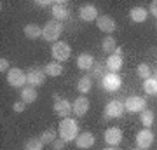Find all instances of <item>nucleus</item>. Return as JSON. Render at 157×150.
<instances>
[{"label":"nucleus","instance_id":"35","mask_svg":"<svg viewBox=\"0 0 157 150\" xmlns=\"http://www.w3.org/2000/svg\"><path fill=\"white\" fill-rule=\"evenodd\" d=\"M150 12H152V16L157 17V0H154V2L150 4Z\"/></svg>","mask_w":157,"mask_h":150},{"label":"nucleus","instance_id":"13","mask_svg":"<svg viewBox=\"0 0 157 150\" xmlns=\"http://www.w3.org/2000/svg\"><path fill=\"white\" fill-rule=\"evenodd\" d=\"M105 141H107L110 147H117L121 141H122V131L119 128H108L105 131Z\"/></svg>","mask_w":157,"mask_h":150},{"label":"nucleus","instance_id":"12","mask_svg":"<svg viewBox=\"0 0 157 150\" xmlns=\"http://www.w3.org/2000/svg\"><path fill=\"white\" fill-rule=\"evenodd\" d=\"M78 17L82 21L89 23V21H96L98 19V9H96L93 4H87V6H82L78 9Z\"/></svg>","mask_w":157,"mask_h":150},{"label":"nucleus","instance_id":"28","mask_svg":"<svg viewBox=\"0 0 157 150\" xmlns=\"http://www.w3.org/2000/svg\"><path fill=\"white\" fill-rule=\"evenodd\" d=\"M56 129H47V131H44V133H42V136H40V140H42V141H44V145H47V143H52V141H54V140L58 138L56 136Z\"/></svg>","mask_w":157,"mask_h":150},{"label":"nucleus","instance_id":"8","mask_svg":"<svg viewBox=\"0 0 157 150\" xmlns=\"http://www.w3.org/2000/svg\"><path fill=\"white\" fill-rule=\"evenodd\" d=\"M124 112H126L124 103L119 101V100H112L107 106H105V117H108V119H119Z\"/></svg>","mask_w":157,"mask_h":150},{"label":"nucleus","instance_id":"6","mask_svg":"<svg viewBox=\"0 0 157 150\" xmlns=\"http://www.w3.org/2000/svg\"><path fill=\"white\" fill-rule=\"evenodd\" d=\"M100 84L103 86V89H107V91H117V89L122 86V79H121L119 73L108 72L107 75L100 80Z\"/></svg>","mask_w":157,"mask_h":150},{"label":"nucleus","instance_id":"37","mask_svg":"<svg viewBox=\"0 0 157 150\" xmlns=\"http://www.w3.org/2000/svg\"><path fill=\"white\" fill-rule=\"evenodd\" d=\"M52 100H54V103H56V101H59V94H58V93H54V94H52Z\"/></svg>","mask_w":157,"mask_h":150},{"label":"nucleus","instance_id":"9","mask_svg":"<svg viewBox=\"0 0 157 150\" xmlns=\"http://www.w3.org/2000/svg\"><path fill=\"white\" fill-rule=\"evenodd\" d=\"M136 145H138V148H141V150L150 148L152 145H154V133L147 128L141 129L140 133L136 134Z\"/></svg>","mask_w":157,"mask_h":150},{"label":"nucleus","instance_id":"33","mask_svg":"<svg viewBox=\"0 0 157 150\" xmlns=\"http://www.w3.org/2000/svg\"><path fill=\"white\" fill-rule=\"evenodd\" d=\"M0 72H2V73L9 72V61H7L6 58H2V60H0Z\"/></svg>","mask_w":157,"mask_h":150},{"label":"nucleus","instance_id":"2","mask_svg":"<svg viewBox=\"0 0 157 150\" xmlns=\"http://www.w3.org/2000/svg\"><path fill=\"white\" fill-rule=\"evenodd\" d=\"M63 32V25L56 19H51L45 23V26L42 28V39L45 42H56L59 39V35Z\"/></svg>","mask_w":157,"mask_h":150},{"label":"nucleus","instance_id":"11","mask_svg":"<svg viewBox=\"0 0 157 150\" xmlns=\"http://www.w3.org/2000/svg\"><path fill=\"white\" fill-rule=\"evenodd\" d=\"M26 77H28V86H32V87H40V86H44V82H45V72H42L39 68L30 70V72L26 73Z\"/></svg>","mask_w":157,"mask_h":150},{"label":"nucleus","instance_id":"20","mask_svg":"<svg viewBox=\"0 0 157 150\" xmlns=\"http://www.w3.org/2000/svg\"><path fill=\"white\" fill-rule=\"evenodd\" d=\"M23 32H25V35H26V39H32V40L40 39V37H42V28H40L39 25H35V23L26 25Z\"/></svg>","mask_w":157,"mask_h":150},{"label":"nucleus","instance_id":"17","mask_svg":"<svg viewBox=\"0 0 157 150\" xmlns=\"http://www.w3.org/2000/svg\"><path fill=\"white\" fill-rule=\"evenodd\" d=\"M94 136L91 133H82V134H78L77 136V140H75V145H77V148H80V150H87V148H91L93 145H94Z\"/></svg>","mask_w":157,"mask_h":150},{"label":"nucleus","instance_id":"36","mask_svg":"<svg viewBox=\"0 0 157 150\" xmlns=\"http://www.w3.org/2000/svg\"><path fill=\"white\" fill-rule=\"evenodd\" d=\"M115 54H117V56H122V47H117V49H115Z\"/></svg>","mask_w":157,"mask_h":150},{"label":"nucleus","instance_id":"5","mask_svg":"<svg viewBox=\"0 0 157 150\" xmlns=\"http://www.w3.org/2000/svg\"><path fill=\"white\" fill-rule=\"evenodd\" d=\"M147 106V101L140 96H129L128 100L124 101V108L131 113H141V112L145 110Z\"/></svg>","mask_w":157,"mask_h":150},{"label":"nucleus","instance_id":"31","mask_svg":"<svg viewBox=\"0 0 157 150\" xmlns=\"http://www.w3.org/2000/svg\"><path fill=\"white\" fill-rule=\"evenodd\" d=\"M101 63L100 61H94V67H93V77L94 79H101Z\"/></svg>","mask_w":157,"mask_h":150},{"label":"nucleus","instance_id":"40","mask_svg":"<svg viewBox=\"0 0 157 150\" xmlns=\"http://www.w3.org/2000/svg\"><path fill=\"white\" fill-rule=\"evenodd\" d=\"M155 79H157V77H155Z\"/></svg>","mask_w":157,"mask_h":150},{"label":"nucleus","instance_id":"39","mask_svg":"<svg viewBox=\"0 0 157 150\" xmlns=\"http://www.w3.org/2000/svg\"><path fill=\"white\" fill-rule=\"evenodd\" d=\"M138 150H141V148H138Z\"/></svg>","mask_w":157,"mask_h":150},{"label":"nucleus","instance_id":"29","mask_svg":"<svg viewBox=\"0 0 157 150\" xmlns=\"http://www.w3.org/2000/svg\"><path fill=\"white\" fill-rule=\"evenodd\" d=\"M136 73H138V77L147 80V79H150V67L147 65V63H141L140 67L136 68Z\"/></svg>","mask_w":157,"mask_h":150},{"label":"nucleus","instance_id":"22","mask_svg":"<svg viewBox=\"0 0 157 150\" xmlns=\"http://www.w3.org/2000/svg\"><path fill=\"white\" fill-rule=\"evenodd\" d=\"M44 72H45V75H49V77H59V75L63 73V67H61V63L51 61V63L45 65Z\"/></svg>","mask_w":157,"mask_h":150},{"label":"nucleus","instance_id":"7","mask_svg":"<svg viewBox=\"0 0 157 150\" xmlns=\"http://www.w3.org/2000/svg\"><path fill=\"white\" fill-rule=\"evenodd\" d=\"M51 12H52V19H56V21H65L68 16H70V12H68V7H67V2H63V0H56L52 7H51Z\"/></svg>","mask_w":157,"mask_h":150},{"label":"nucleus","instance_id":"10","mask_svg":"<svg viewBox=\"0 0 157 150\" xmlns=\"http://www.w3.org/2000/svg\"><path fill=\"white\" fill-rule=\"evenodd\" d=\"M96 26L100 28L103 33H108V35H110V33H113V32H115L117 23L113 21L112 16H107V14H105V16H100L98 19H96Z\"/></svg>","mask_w":157,"mask_h":150},{"label":"nucleus","instance_id":"21","mask_svg":"<svg viewBox=\"0 0 157 150\" xmlns=\"http://www.w3.org/2000/svg\"><path fill=\"white\" fill-rule=\"evenodd\" d=\"M37 96H39V93H37V89L32 87V86H25V87L21 89V100L25 101V103H33V101L37 100Z\"/></svg>","mask_w":157,"mask_h":150},{"label":"nucleus","instance_id":"25","mask_svg":"<svg viewBox=\"0 0 157 150\" xmlns=\"http://www.w3.org/2000/svg\"><path fill=\"white\" fill-rule=\"evenodd\" d=\"M143 89H145L147 94L155 96L157 94V79L150 77V79H147V80H143Z\"/></svg>","mask_w":157,"mask_h":150},{"label":"nucleus","instance_id":"32","mask_svg":"<svg viewBox=\"0 0 157 150\" xmlns=\"http://www.w3.org/2000/svg\"><path fill=\"white\" fill-rule=\"evenodd\" d=\"M25 108H26V103L25 101H16L14 105H12V110L14 112H17V113H21V112H25Z\"/></svg>","mask_w":157,"mask_h":150},{"label":"nucleus","instance_id":"14","mask_svg":"<svg viewBox=\"0 0 157 150\" xmlns=\"http://www.w3.org/2000/svg\"><path fill=\"white\" fill-rule=\"evenodd\" d=\"M73 113L77 117H84L89 110V100L86 98V96H78L77 100L73 101Z\"/></svg>","mask_w":157,"mask_h":150},{"label":"nucleus","instance_id":"27","mask_svg":"<svg viewBox=\"0 0 157 150\" xmlns=\"http://www.w3.org/2000/svg\"><path fill=\"white\" fill-rule=\"evenodd\" d=\"M25 150H44V141L40 138H30L25 143Z\"/></svg>","mask_w":157,"mask_h":150},{"label":"nucleus","instance_id":"24","mask_svg":"<svg viewBox=\"0 0 157 150\" xmlns=\"http://www.w3.org/2000/svg\"><path fill=\"white\" fill-rule=\"evenodd\" d=\"M140 122L143 124V128L150 129L152 124H154V112L152 110H143L140 113Z\"/></svg>","mask_w":157,"mask_h":150},{"label":"nucleus","instance_id":"15","mask_svg":"<svg viewBox=\"0 0 157 150\" xmlns=\"http://www.w3.org/2000/svg\"><path fill=\"white\" fill-rule=\"evenodd\" d=\"M72 110H73V106H72V103H70L68 100H59V101L54 103V113H56L58 117L67 119V117L72 113Z\"/></svg>","mask_w":157,"mask_h":150},{"label":"nucleus","instance_id":"18","mask_svg":"<svg viewBox=\"0 0 157 150\" xmlns=\"http://www.w3.org/2000/svg\"><path fill=\"white\" fill-rule=\"evenodd\" d=\"M129 17H131V21H135V23H143L148 17V11L145 7H133L129 11Z\"/></svg>","mask_w":157,"mask_h":150},{"label":"nucleus","instance_id":"30","mask_svg":"<svg viewBox=\"0 0 157 150\" xmlns=\"http://www.w3.org/2000/svg\"><path fill=\"white\" fill-rule=\"evenodd\" d=\"M65 145H67V141L61 138H56L52 143H51V147H52V150H63L65 148Z\"/></svg>","mask_w":157,"mask_h":150},{"label":"nucleus","instance_id":"4","mask_svg":"<svg viewBox=\"0 0 157 150\" xmlns=\"http://www.w3.org/2000/svg\"><path fill=\"white\" fill-rule=\"evenodd\" d=\"M7 82L9 86L12 87H25V84H28V77H26V73L19 70V68H11L9 72H7Z\"/></svg>","mask_w":157,"mask_h":150},{"label":"nucleus","instance_id":"3","mask_svg":"<svg viewBox=\"0 0 157 150\" xmlns=\"http://www.w3.org/2000/svg\"><path fill=\"white\" fill-rule=\"evenodd\" d=\"M70 52H72L70 45L67 42H61V40L59 42H54L52 44V49H51V54L54 58V61H58V63L67 61L68 58H70Z\"/></svg>","mask_w":157,"mask_h":150},{"label":"nucleus","instance_id":"23","mask_svg":"<svg viewBox=\"0 0 157 150\" xmlns=\"http://www.w3.org/2000/svg\"><path fill=\"white\" fill-rule=\"evenodd\" d=\"M91 87H93V79H91L89 75H84V77L78 79V82H77V91L78 93L87 94V93L91 91Z\"/></svg>","mask_w":157,"mask_h":150},{"label":"nucleus","instance_id":"16","mask_svg":"<svg viewBox=\"0 0 157 150\" xmlns=\"http://www.w3.org/2000/svg\"><path fill=\"white\" fill-rule=\"evenodd\" d=\"M77 67L80 68V70H84V72L93 70V67H94V58H93V54H91V52H82V54H78Z\"/></svg>","mask_w":157,"mask_h":150},{"label":"nucleus","instance_id":"34","mask_svg":"<svg viewBox=\"0 0 157 150\" xmlns=\"http://www.w3.org/2000/svg\"><path fill=\"white\" fill-rule=\"evenodd\" d=\"M35 4H37V6H40V7H52V4H54V2H49V0H37V2H35Z\"/></svg>","mask_w":157,"mask_h":150},{"label":"nucleus","instance_id":"1","mask_svg":"<svg viewBox=\"0 0 157 150\" xmlns=\"http://www.w3.org/2000/svg\"><path fill=\"white\" fill-rule=\"evenodd\" d=\"M77 136H78V124L70 117L63 119L59 122V138L65 140L67 143H70L73 140H77Z\"/></svg>","mask_w":157,"mask_h":150},{"label":"nucleus","instance_id":"19","mask_svg":"<svg viewBox=\"0 0 157 150\" xmlns=\"http://www.w3.org/2000/svg\"><path fill=\"white\" fill-rule=\"evenodd\" d=\"M122 56H117V54H112V56H108V60H107V68L110 70L112 73H117L121 68H122Z\"/></svg>","mask_w":157,"mask_h":150},{"label":"nucleus","instance_id":"26","mask_svg":"<svg viewBox=\"0 0 157 150\" xmlns=\"http://www.w3.org/2000/svg\"><path fill=\"white\" fill-rule=\"evenodd\" d=\"M101 49H103V52H115L117 44H115V39H113L112 35H108V37H105V39H103Z\"/></svg>","mask_w":157,"mask_h":150},{"label":"nucleus","instance_id":"38","mask_svg":"<svg viewBox=\"0 0 157 150\" xmlns=\"http://www.w3.org/2000/svg\"><path fill=\"white\" fill-rule=\"evenodd\" d=\"M105 150H117L115 147H110V148H105Z\"/></svg>","mask_w":157,"mask_h":150}]
</instances>
